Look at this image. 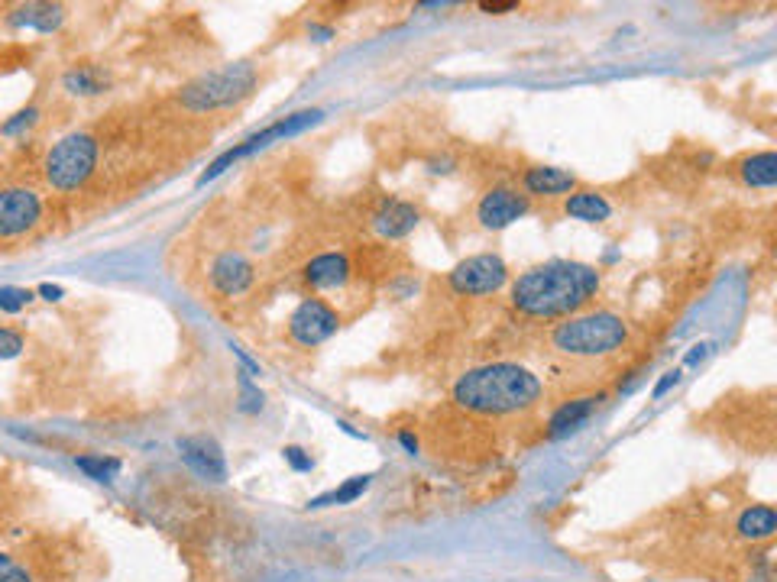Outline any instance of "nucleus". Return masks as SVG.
<instances>
[{"mask_svg":"<svg viewBox=\"0 0 777 582\" xmlns=\"http://www.w3.org/2000/svg\"><path fill=\"white\" fill-rule=\"evenodd\" d=\"M282 453H285V460L292 463V469H298V473H308V469L315 466V463H311V456L302 447H285Z\"/></svg>","mask_w":777,"mask_h":582,"instance_id":"27","label":"nucleus"},{"mask_svg":"<svg viewBox=\"0 0 777 582\" xmlns=\"http://www.w3.org/2000/svg\"><path fill=\"white\" fill-rule=\"evenodd\" d=\"M713 350V343H697V346H690V353L684 356V366H697V363H703L706 359V353Z\"/></svg>","mask_w":777,"mask_h":582,"instance_id":"28","label":"nucleus"},{"mask_svg":"<svg viewBox=\"0 0 777 582\" xmlns=\"http://www.w3.org/2000/svg\"><path fill=\"white\" fill-rule=\"evenodd\" d=\"M43 217V201L30 188H0V240L23 237Z\"/></svg>","mask_w":777,"mask_h":582,"instance_id":"9","label":"nucleus"},{"mask_svg":"<svg viewBox=\"0 0 777 582\" xmlns=\"http://www.w3.org/2000/svg\"><path fill=\"white\" fill-rule=\"evenodd\" d=\"M373 227L379 230V237L386 240H402L418 227V211L408 201H386L373 217Z\"/></svg>","mask_w":777,"mask_h":582,"instance_id":"13","label":"nucleus"},{"mask_svg":"<svg viewBox=\"0 0 777 582\" xmlns=\"http://www.w3.org/2000/svg\"><path fill=\"white\" fill-rule=\"evenodd\" d=\"M564 214L574 220H583V224H603V220H609V214H612V204L606 201V194H599V191H574V194H567Z\"/></svg>","mask_w":777,"mask_h":582,"instance_id":"17","label":"nucleus"},{"mask_svg":"<svg viewBox=\"0 0 777 582\" xmlns=\"http://www.w3.org/2000/svg\"><path fill=\"white\" fill-rule=\"evenodd\" d=\"M554 350H561L564 356H609L629 340V324L622 317L609 311H593V314H577L567 317L564 324H557L554 330Z\"/></svg>","mask_w":777,"mask_h":582,"instance_id":"3","label":"nucleus"},{"mask_svg":"<svg viewBox=\"0 0 777 582\" xmlns=\"http://www.w3.org/2000/svg\"><path fill=\"white\" fill-rule=\"evenodd\" d=\"M179 453H182L185 466L195 469L201 479H211V482L227 479V463H224L221 447H217V440H211V437H182Z\"/></svg>","mask_w":777,"mask_h":582,"instance_id":"11","label":"nucleus"},{"mask_svg":"<svg viewBox=\"0 0 777 582\" xmlns=\"http://www.w3.org/2000/svg\"><path fill=\"white\" fill-rule=\"evenodd\" d=\"M62 7H52V4H30V7H20L17 10V23L20 26H36V30H56V26L62 23Z\"/></svg>","mask_w":777,"mask_h":582,"instance_id":"20","label":"nucleus"},{"mask_svg":"<svg viewBox=\"0 0 777 582\" xmlns=\"http://www.w3.org/2000/svg\"><path fill=\"white\" fill-rule=\"evenodd\" d=\"M0 582H30V573L13 557H0Z\"/></svg>","mask_w":777,"mask_h":582,"instance_id":"26","label":"nucleus"},{"mask_svg":"<svg viewBox=\"0 0 777 582\" xmlns=\"http://www.w3.org/2000/svg\"><path fill=\"white\" fill-rule=\"evenodd\" d=\"M33 295L26 288H0V311H10L17 314L20 308H26V301H30Z\"/></svg>","mask_w":777,"mask_h":582,"instance_id":"24","label":"nucleus"},{"mask_svg":"<svg viewBox=\"0 0 777 582\" xmlns=\"http://www.w3.org/2000/svg\"><path fill=\"white\" fill-rule=\"evenodd\" d=\"M509 279V266L496 253H480L451 269V288L457 295H493Z\"/></svg>","mask_w":777,"mask_h":582,"instance_id":"7","label":"nucleus"},{"mask_svg":"<svg viewBox=\"0 0 777 582\" xmlns=\"http://www.w3.org/2000/svg\"><path fill=\"white\" fill-rule=\"evenodd\" d=\"M337 327H340L337 311L321 298L302 301L295 308V314L289 317V334L302 346H318L324 340H331L337 334Z\"/></svg>","mask_w":777,"mask_h":582,"instance_id":"8","label":"nucleus"},{"mask_svg":"<svg viewBox=\"0 0 777 582\" xmlns=\"http://www.w3.org/2000/svg\"><path fill=\"white\" fill-rule=\"evenodd\" d=\"M522 185L528 194H538V198H557V194H570L577 188V178L564 172V169H554V165H535L528 169Z\"/></svg>","mask_w":777,"mask_h":582,"instance_id":"16","label":"nucleus"},{"mask_svg":"<svg viewBox=\"0 0 777 582\" xmlns=\"http://www.w3.org/2000/svg\"><path fill=\"white\" fill-rule=\"evenodd\" d=\"M347 279H350V262L344 253H321L305 266V282L311 288H321V291L340 288L347 285Z\"/></svg>","mask_w":777,"mask_h":582,"instance_id":"15","label":"nucleus"},{"mask_svg":"<svg viewBox=\"0 0 777 582\" xmlns=\"http://www.w3.org/2000/svg\"><path fill=\"white\" fill-rule=\"evenodd\" d=\"M253 282V266L240 253H224L214 259L211 266V285L221 291V295L234 298L240 291H247Z\"/></svg>","mask_w":777,"mask_h":582,"instance_id":"12","label":"nucleus"},{"mask_svg":"<svg viewBox=\"0 0 777 582\" xmlns=\"http://www.w3.org/2000/svg\"><path fill=\"white\" fill-rule=\"evenodd\" d=\"M599 401H606V395H580L574 401H564L561 408H557L551 414V424H548V434L551 437H564L570 431H577V427H583L586 421H590V414L599 408Z\"/></svg>","mask_w":777,"mask_h":582,"instance_id":"14","label":"nucleus"},{"mask_svg":"<svg viewBox=\"0 0 777 582\" xmlns=\"http://www.w3.org/2000/svg\"><path fill=\"white\" fill-rule=\"evenodd\" d=\"M39 295H43L46 301H59L65 291H62L59 285H39Z\"/></svg>","mask_w":777,"mask_h":582,"instance_id":"32","label":"nucleus"},{"mask_svg":"<svg viewBox=\"0 0 777 582\" xmlns=\"http://www.w3.org/2000/svg\"><path fill=\"white\" fill-rule=\"evenodd\" d=\"M23 350V337L17 334V330L10 327H0V359H10L17 356Z\"/></svg>","mask_w":777,"mask_h":582,"instance_id":"25","label":"nucleus"},{"mask_svg":"<svg viewBox=\"0 0 777 582\" xmlns=\"http://www.w3.org/2000/svg\"><path fill=\"white\" fill-rule=\"evenodd\" d=\"M599 291V272L583 262L554 259L528 269L512 285V308L525 317H564L580 311Z\"/></svg>","mask_w":777,"mask_h":582,"instance_id":"1","label":"nucleus"},{"mask_svg":"<svg viewBox=\"0 0 777 582\" xmlns=\"http://www.w3.org/2000/svg\"><path fill=\"white\" fill-rule=\"evenodd\" d=\"M399 440H402V447H405L408 453H418V440H415L412 434H408V431H402V434H399Z\"/></svg>","mask_w":777,"mask_h":582,"instance_id":"33","label":"nucleus"},{"mask_svg":"<svg viewBox=\"0 0 777 582\" xmlns=\"http://www.w3.org/2000/svg\"><path fill=\"white\" fill-rule=\"evenodd\" d=\"M253 85H256V68L250 62L217 68V72L201 75L198 81L182 88V107L192 110V114L230 107V104L243 101V97L253 91Z\"/></svg>","mask_w":777,"mask_h":582,"instance_id":"4","label":"nucleus"},{"mask_svg":"<svg viewBox=\"0 0 777 582\" xmlns=\"http://www.w3.org/2000/svg\"><path fill=\"white\" fill-rule=\"evenodd\" d=\"M321 117H324L321 110H298V114L285 117V120H279V123H272V127H266L263 133H253L250 140H243L240 146L227 149L224 156H217V159L208 165V172H204V175L198 178V182H201V185H204V182H211V178H217L221 172H227V169H230V165H234V162H240V159L253 156L256 149H266L272 140H285V136H295V133L308 130V127H315V123H318Z\"/></svg>","mask_w":777,"mask_h":582,"instance_id":"6","label":"nucleus"},{"mask_svg":"<svg viewBox=\"0 0 777 582\" xmlns=\"http://www.w3.org/2000/svg\"><path fill=\"white\" fill-rule=\"evenodd\" d=\"M98 165V143L88 133H72L59 140L46 156V182L56 191H75L85 185Z\"/></svg>","mask_w":777,"mask_h":582,"instance_id":"5","label":"nucleus"},{"mask_svg":"<svg viewBox=\"0 0 777 582\" xmlns=\"http://www.w3.org/2000/svg\"><path fill=\"white\" fill-rule=\"evenodd\" d=\"M742 178L752 188H774L777 185V156L774 152H758V156L742 162Z\"/></svg>","mask_w":777,"mask_h":582,"instance_id":"19","label":"nucleus"},{"mask_svg":"<svg viewBox=\"0 0 777 582\" xmlns=\"http://www.w3.org/2000/svg\"><path fill=\"white\" fill-rule=\"evenodd\" d=\"M65 88L72 94H101L104 78L94 68H75V72L65 75Z\"/></svg>","mask_w":777,"mask_h":582,"instance_id":"23","label":"nucleus"},{"mask_svg":"<svg viewBox=\"0 0 777 582\" xmlns=\"http://www.w3.org/2000/svg\"><path fill=\"white\" fill-rule=\"evenodd\" d=\"M777 531V515L771 505H755L739 518V534L748 540H768Z\"/></svg>","mask_w":777,"mask_h":582,"instance_id":"18","label":"nucleus"},{"mask_svg":"<svg viewBox=\"0 0 777 582\" xmlns=\"http://www.w3.org/2000/svg\"><path fill=\"white\" fill-rule=\"evenodd\" d=\"M33 120H36V110H23V114H17V120L4 123V133H17L20 127H30Z\"/></svg>","mask_w":777,"mask_h":582,"instance_id":"30","label":"nucleus"},{"mask_svg":"<svg viewBox=\"0 0 777 582\" xmlns=\"http://www.w3.org/2000/svg\"><path fill=\"white\" fill-rule=\"evenodd\" d=\"M370 482H373V476H353L350 482L340 485V489L318 495L315 502H311V508H327V505H347V502H357V498H360L366 489H370Z\"/></svg>","mask_w":777,"mask_h":582,"instance_id":"21","label":"nucleus"},{"mask_svg":"<svg viewBox=\"0 0 777 582\" xmlns=\"http://www.w3.org/2000/svg\"><path fill=\"white\" fill-rule=\"evenodd\" d=\"M515 7H518L515 0H483V4H480L483 13H509Z\"/></svg>","mask_w":777,"mask_h":582,"instance_id":"31","label":"nucleus"},{"mask_svg":"<svg viewBox=\"0 0 777 582\" xmlns=\"http://www.w3.org/2000/svg\"><path fill=\"white\" fill-rule=\"evenodd\" d=\"M75 463H78L81 473H88L98 482H111L120 473V460H114V456H78Z\"/></svg>","mask_w":777,"mask_h":582,"instance_id":"22","label":"nucleus"},{"mask_svg":"<svg viewBox=\"0 0 777 582\" xmlns=\"http://www.w3.org/2000/svg\"><path fill=\"white\" fill-rule=\"evenodd\" d=\"M677 382H680V372H677V369H674V372H664V379H661L658 385H654V392H651V395H654V398H661V395L671 392V388H674Z\"/></svg>","mask_w":777,"mask_h":582,"instance_id":"29","label":"nucleus"},{"mask_svg":"<svg viewBox=\"0 0 777 582\" xmlns=\"http://www.w3.org/2000/svg\"><path fill=\"white\" fill-rule=\"evenodd\" d=\"M528 214V198L518 194L515 188H493L483 194L480 207H476V217L486 230H506L515 220H522Z\"/></svg>","mask_w":777,"mask_h":582,"instance_id":"10","label":"nucleus"},{"mask_svg":"<svg viewBox=\"0 0 777 582\" xmlns=\"http://www.w3.org/2000/svg\"><path fill=\"white\" fill-rule=\"evenodd\" d=\"M541 398V379L525 366L489 363L470 369L454 385V401L476 414H518Z\"/></svg>","mask_w":777,"mask_h":582,"instance_id":"2","label":"nucleus"}]
</instances>
